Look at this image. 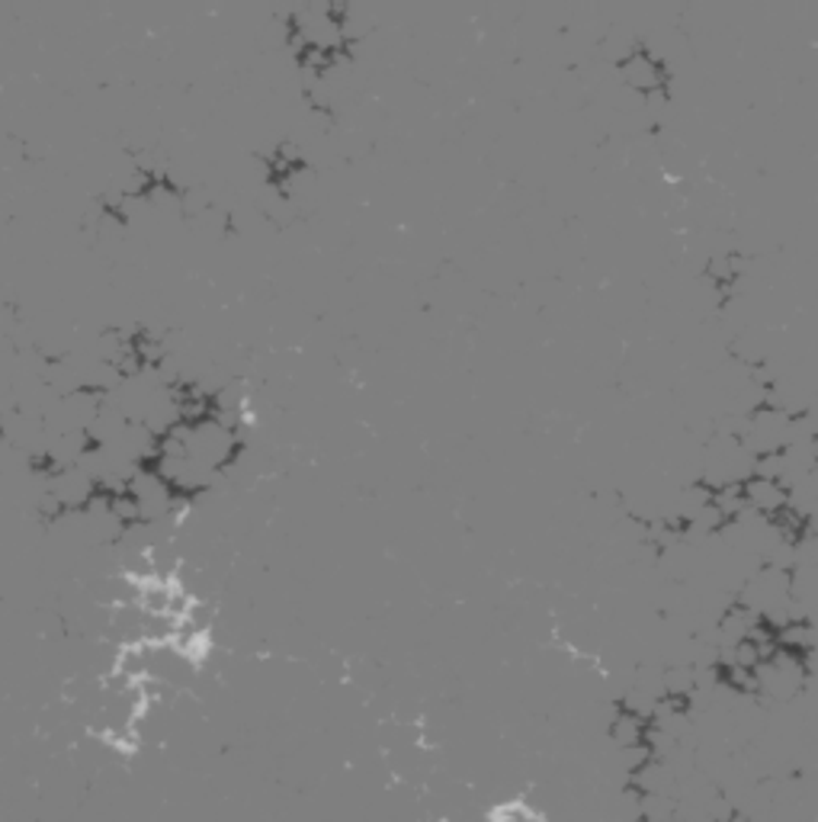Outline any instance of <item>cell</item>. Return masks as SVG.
Returning <instances> with one entry per match:
<instances>
[{
	"mask_svg": "<svg viewBox=\"0 0 818 822\" xmlns=\"http://www.w3.org/2000/svg\"><path fill=\"white\" fill-rule=\"evenodd\" d=\"M616 74L639 97L664 94V87H668V68H664V61L658 59L655 52L643 49V46H633L630 52H623L616 59Z\"/></svg>",
	"mask_w": 818,
	"mask_h": 822,
	"instance_id": "obj_1",
	"label": "cell"
}]
</instances>
